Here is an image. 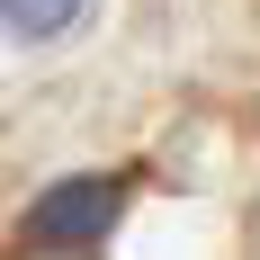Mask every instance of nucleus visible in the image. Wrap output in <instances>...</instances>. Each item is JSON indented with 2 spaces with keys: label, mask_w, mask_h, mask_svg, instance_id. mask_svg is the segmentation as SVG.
Instances as JSON below:
<instances>
[{
  "label": "nucleus",
  "mask_w": 260,
  "mask_h": 260,
  "mask_svg": "<svg viewBox=\"0 0 260 260\" xmlns=\"http://www.w3.org/2000/svg\"><path fill=\"white\" fill-rule=\"evenodd\" d=\"M126 207V171H99V180H54L36 207L18 215V251H90V242L117 224Z\"/></svg>",
  "instance_id": "obj_1"
},
{
  "label": "nucleus",
  "mask_w": 260,
  "mask_h": 260,
  "mask_svg": "<svg viewBox=\"0 0 260 260\" xmlns=\"http://www.w3.org/2000/svg\"><path fill=\"white\" fill-rule=\"evenodd\" d=\"M81 9L90 0H0V27L18 36V45H54V36H72Z\"/></svg>",
  "instance_id": "obj_2"
}]
</instances>
